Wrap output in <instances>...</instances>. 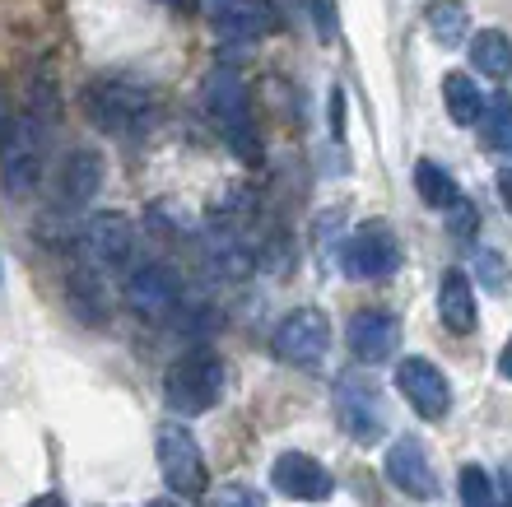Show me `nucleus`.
<instances>
[{
	"mask_svg": "<svg viewBox=\"0 0 512 507\" xmlns=\"http://www.w3.org/2000/svg\"><path fill=\"white\" fill-rule=\"evenodd\" d=\"M154 452H159L163 484H168L177 498H205V489H210V470H205L201 442H196V433H191L187 424H159Z\"/></svg>",
	"mask_w": 512,
	"mask_h": 507,
	"instance_id": "39448f33",
	"label": "nucleus"
},
{
	"mask_svg": "<svg viewBox=\"0 0 512 507\" xmlns=\"http://www.w3.org/2000/svg\"><path fill=\"white\" fill-rule=\"evenodd\" d=\"M168 5H177V10H191V5H196V0H168Z\"/></svg>",
	"mask_w": 512,
	"mask_h": 507,
	"instance_id": "2f4dec72",
	"label": "nucleus"
},
{
	"mask_svg": "<svg viewBox=\"0 0 512 507\" xmlns=\"http://www.w3.org/2000/svg\"><path fill=\"white\" fill-rule=\"evenodd\" d=\"M480 131H485V145L494 154H508L512 149V98L494 94L485 98V117H480Z\"/></svg>",
	"mask_w": 512,
	"mask_h": 507,
	"instance_id": "5701e85b",
	"label": "nucleus"
},
{
	"mask_svg": "<svg viewBox=\"0 0 512 507\" xmlns=\"http://www.w3.org/2000/svg\"><path fill=\"white\" fill-rule=\"evenodd\" d=\"M499 201L512 214V168H499Z\"/></svg>",
	"mask_w": 512,
	"mask_h": 507,
	"instance_id": "cd10ccee",
	"label": "nucleus"
},
{
	"mask_svg": "<svg viewBox=\"0 0 512 507\" xmlns=\"http://www.w3.org/2000/svg\"><path fill=\"white\" fill-rule=\"evenodd\" d=\"M219 396H224V363L215 354H187L163 377V401L177 419H196V414L215 410Z\"/></svg>",
	"mask_w": 512,
	"mask_h": 507,
	"instance_id": "7ed1b4c3",
	"label": "nucleus"
},
{
	"mask_svg": "<svg viewBox=\"0 0 512 507\" xmlns=\"http://www.w3.org/2000/svg\"><path fill=\"white\" fill-rule=\"evenodd\" d=\"M443 103H447V112H452L457 126H480V117H485V94H480V84H475L471 75H461V70H452L443 80Z\"/></svg>",
	"mask_w": 512,
	"mask_h": 507,
	"instance_id": "412c9836",
	"label": "nucleus"
},
{
	"mask_svg": "<svg viewBox=\"0 0 512 507\" xmlns=\"http://www.w3.org/2000/svg\"><path fill=\"white\" fill-rule=\"evenodd\" d=\"M312 10H317V28H322V38L336 33V5L331 0H312Z\"/></svg>",
	"mask_w": 512,
	"mask_h": 507,
	"instance_id": "bb28decb",
	"label": "nucleus"
},
{
	"mask_svg": "<svg viewBox=\"0 0 512 507\" xmlns=\"http://www.w3.org/2000/svg\"><path fill=\"white\" fill-rule=\"evenodd\" d=\"M5 117H10V103H5V80H0V126H5Z\"/></svg>",
	"mask_w": 512,
	"mask_h": 507,
	"instance_id": "7c9ffc66",
	"label": "nucleus"
},
{
	"mask_svg": "<svg viewBox=\"0 0 512 507\" xmlns=\"http://www.w3.org/2000/svg\"><path fill=\"white\" fill-rule=\"evenodd\" d=\"M424 19H429V33L443 42V47H457V42L466 38V24H471L461 0H433L429 10H424Z\"/></svg>",
	"mask_w": 512,
	"mask_h": 507,
	"instance_id": "4be33fe9",
	"label": "nucleus"
},
{
	"mask_svg": "<svg viewBox=\"0 0 512 507\" xmlns=\"http://www.w3.org/2000/svg\"><path fill=\"white\" fill-rule=\"evenodd\" d=\"M270 349H275L280 363L312 368V363H322V354L331 349V326H326V317L317 307H298V312H289V317L275 326Z\"/></svg>",
	"mask_w": 512,
	"mask_h": 507,
	"instance_id": "6e6552de",
	"label": "nucleus"
},
{
	"mask_svg": "<svg viewBox=\"0 0 512 507\" xmlns=\"http://www.w3.org/2000/svg\"><path fill=\"white\" fill-rule=\"evenodd\" d=\"M270 484H275L284 498H294V503H326V498L336 494L331 470H326L322 461H312L308 452H284L280 461L270 466Z\"/></svg>",
	"mask_w": 512,
	"mask_h": 507,
	"instance_id": "f8f14e48",
	"label": "nucleus"
},
{
	"mask_svg": "<svg viewBox=\"0 0 512 507\" xmlns=\"http://www.w3.org/2000/svg\"><path fill=\"white\" fill-rule=\"evenodd\" d=\"M210 28L219 42H256L275 28L266 0H210Z\"/></svg>",
	"mask_w": 512,
	"mask_h": 507,
	"instance_id": "4468645a",
	"label": "nucleus"
},
{
	"mask_svg": "<svg viewBox=\"0 0 512 507\" xmlns=\"http://www.w3.org/2000/svg\"><path fill=\"white\" fill-rule=\"evenodd\" d=\"M135 242H140V233H135V224L126 219V214L108 210V214H94L89 224H84V261H94L103 275H112V270H126L135 261Z\"/></svg>",
	"mask_w": 512,
	"mask_h": 507,
	"instance_id": "1a4fd4ad",
	"label": "nucleus"
},
{
	"mask_svg": "<svg viewBox=\"0 0 512 507\" xmlns=\"http://www.w3.org/2000/svg\"><path fill=\"white\" fill-rule=\"evenodd\" d=\"M382 470H387V480L401 489L405 498H433L438 494V475H433V461H429V447L419 438H396L387 447V461H382Z\"/></svg>",
	"mask_w": 512,
	"mask_h": 507,
	"instance_id": "ddd939ff",
	"label": "nucleus"
},
{
	"mask_svg": "<svg viewBox=\"0 0 512 507\" xmlns=\"http://www.w3.org/2000/svg\"><path fill=\"white\" fill-rule=\"evenodd\" d=\"M345 275L350 280H391L401 270V242L391 233V224L368 219L345 238Z\"/></svg>",
	"mask_w": 512,
	"mask_h": 507,
	"instance_id": "0eeeda50",
	"label": "nucleus"
},
{
	"mask_svg": "<svg viewBox=\"0 0 512 507\" xmlns=\"http://www.w3.org/2000/svg\"><path fill=\"white\" fill-rule=\"evenodd\" d=\"M98 187H103V159L94 149H70L66 163H61V177H56L61 205L80 210V205H89L98 196Z\"/></svg>",
	"mask_w": 512,
	"mask_h": 507,
	"instance_id": "2eb2a0df",
	"label": "nucleus"
},
{
	"mask_svg": "<svg viewBox=\"0 0 512 507\" xmlns=\"http://www.w3.org/2000/svg\"><path fill=\"white\" fill-rule=\"evenodd\" d=\"M47 173V126L38 112L5 117L0 126V182L14 201H28Z\"/></svg>",
	"mask_w": 512,
	"mask_h": 507,
	"instance_id": "f03ea898",
	"label": "nucleus"
},
{
	"mask_svg": "<svg viewBox=\"0 0 512 507\" xmlns=\"http://www.w3.org/2000/svg\"><path fill=\"white\" fill-rule=\"evenodd\" d=\"M149 507H177V503H173V498H154V503H149Z\"/></svg>",
	"mask_w": 512,
	"mask_h": 507,
	"instance_id": "473e14b6",
	"label": "nucleus"
},
{
	"mask_svg": "<svg viewBox=\"0 0 512 507\" xmlns=\"http://www.w3.org/2000/svg\"><path fill=\"white\" fill-rule=\"evenodd\" d=\"M210 507H266V498H261V489H252V484H224V489L210 498Z\"/></svg>",
	"mask_w": 512,
	"mask_h": 507,
	"instance_id": "393cba45",
	"label": "nucleus"
},
{
	"mask_svg": "<svg viewBox=\"0 0 512 507\" xmlns=\"http://www.w3.org/2000/svg\"><path fill=\"white\" fill-rule=\"evenodd\" d=\"M471 66L485 75V80H503L512 70V42H508V33H499V28H480L471 38Z\"/></svg>",
	"mask_w": 512,
	"mask_h": 507,
	"instance_id": "aec40b11",
	"label": "nucleus"
},
{
	"mask_svg": "<svg viewBox=\"0 0 512 507\" xmlns=\"http://www.w3.org/2000/svg\"><path fill=\"white\" fill-rule=\"evenodd\" d=\"M503 275H508V266H503V256L480 252V280H485L489 294H503Z\"/></svg>",
	"mask_w": 512,
	"mask_h": 507,
	"instance_id": "a878e982",
	"label": "nucleus"
},
{
	"mask_svg": "<svg viewBox=\"0 0 512 507\" xmlns=\"http://www.w3.org/2000/svg\"><path fill=\"white\" fill-rule=\"evenodd\" d=\"M345 340H350L354 359L373 368V363H387L391 354L401 349V321H396V312H387V307H364V312L350 317Z\"/></svg>",
	"mask_w": 512,
	"mask_h": 507,
	"instance_id": "9b49d317",
	"label": "nucleus"
},
{
	"mask_svg": "<svg viewBox=\"0 0 512 507\" xmlns=\"http://www.w3.org/2000/svg\"><path fill=\"white\" fill-rule=\"evenodd\" d=\"M438 317H443L447 331H457V335L475 331L480 317H475V289L466 270H443V280H438Z\"/></svg>",
	"mask_w": 512,
	"mask_h": 507,
	"instance_id": "a211bd4d",
	"label": "nucleus"
},
{
	"mask_svg": "<svg viewBox=\"0 0 512 507\" xmlns=\"http://www.w3.org/2000/svg\"><path fill=\"white\" fill-rule=\"evenodd\" d=\"M457 489H461V507H499V489L489 480V470H480V466L461 470Z\"/></svg>",
	"mask_w": 512,
	"mask_h": 507,
	"instance_id": "b1692460",
	"label": "nucleus"
},
{
	"mask_svg": "<svg viewBox=\"0 0 512 507\" xmlns=\"http://www.w3.org/2000/svg\"><path fill=\"white\" fill-rule=\"evenodd\" d=\"M126 298H131V307L140 317H168L177 307V284L163 266H140L126 280Z\"/></svg>",
	"mask_w": 512,
	"mask_h": 507,
	"instance_id": "dca6fc26",
	"label": "nucleus"
},
{
	"mask_svg": "<svg viewBox=\"0 0 512 507\" xmlns=\"http://www.w3.org/2000/svg\"><path fill=\"white\" fill-rule=\"evenodd\" d=\"M205 107H210L215 126L224 131V140H229L243 159L261 154V140H256V126H252V103H247V84L238 70L219 66L215 75L205 80Z\"/></svg>",
	"mask_w": 512,
	"mask_h": 507,
	"instance_id": "20e7f679",
	"label": "nucleus"
},
{
	"mask_svg": "<svg viewBox=\"0 0 512 507\" xmlns=\"http://www.w3.org/2000/svg\"><path fill=\"white\" fill-rule=\"evenodd\" d=\"M28 507H66V498H61V494H38Z\"/></svg>",
	"mask_w": 512,
	"mask_h": 507,
	"instance_id": "c85d7f7f",
	"label": "nucleus"
},
{
	"mask_svg": "<svg viewBox=\"0 0 512 507\" xmlns=\"http://www.w3.org/2000/svg\"><path fill=\"white\" fill-rule=\"evenodd\" d=\"M499 373L512 382V340H508V345H503V354H499Z\"/></svg>",
	"mask_w": 512,
	"mask_h": 507,
	"instance_id": "c756f323",
	"label": "nucleus"
},
{
	"mask_svg": "<svg viewBox=\"0 0 512 507\" xmlns=\"http://www.w3.org/2000/svg\"><path fill=\"white\" fill-rule=\"evenodd\" d=\"M415 191H419V201L429 205V210H461V187H457V177L447 173L443 163H433V159H419L415 163Z\"/></svg>",
	"mask_w": 512,
	"mask_h": 507,
	"instance_id": "6ab92c4d",
	"label": "nucleus"
},
{
	"mask_svg": "<svg viewBox=\"0 0 512 507\" xmlns=\"http://www.w3.org/2000/svg\"><path fill=\"white\" fill-rule=\"evenodd\" d=\"M396 391H401L405 405L415 414H424V419H443V414L452 410V387H447L443 368L429 359H415V354L396 363Z\"/></svg>",
	"mask_w": 512,
	"mask_h": 507,
	"instance_id": "9d476101",
	"label": "nucleus"
},
{
	"mask_svg": "<svg viewBox=\"0 0 512 507\" xmlns=\"http://www.w3.org/2000/svg\"><path fill=\"white\" fill-rule=\"evenodd\" d=\"M331 401H336L340 428H345L359 447L382 442V433H387V405H382V391H378V382H373V377L340 373L336 387H331Z\"/></svg>",
	"mask_w": 512,
	"mask_h": 507,
	"instance_id": "423d86ee",
	"label": "nucleus"
},
{
	"mask_svg": "<svg viewBox=\"0 0 512 507\" xmlns=\"http://www.w3.org/2000/svg\"><path fill=\"white\" fill-rule=\"evenodd\" d=\"M84 117L94 121L103 135H117V140H135L145 135L159 117V103L149 94L145 84L131 80H94L84 89Z\"/></svg>",
	"mask_w": 512,
	"mask_h": 507,
	"instance_id": "f257e3e1",
	"label": "nucleus"
},
{
	"mask_svg": "<svg viewBox=\"0 0 512 507\" xmlns=\"http://www.w3.org/2000/svg\"><path fill=\"white\" fill-rule=\"evenodd\" d=\"M66 294H70V307L80 312V321H89V326L108 321V312H112L108 280H103V270H98L94 261H80V266H70Z\"/></svg>",
	"mask_w": 512,
	"mask_h": 507,
	"instance_id": "f3484780",
	"label": "nucleus"
}]
</instances>
